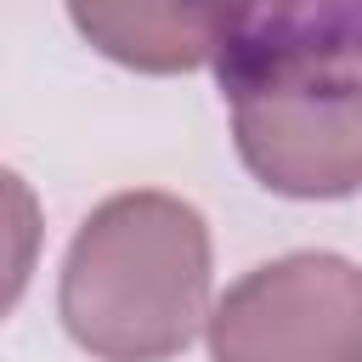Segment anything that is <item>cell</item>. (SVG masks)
<instances>
[{
  "label": "cell",
  "mask_w": 362,
  "mask_h": 362,
  "mask_svg": "<svg viewBox=\"0 0 362 362\" xmlns=\"http://www.w3.org/2000/svg\"><path fill=\"white\" fill-rule=\"evenodd\" d=\"M62 328L96 362H170L209 328V226L175 192H113L68 243Z\"/></svg>",
  "instance_id": "obj_1"
},
{
  "label": "cell",
  "mask_w": 362,
  "mask_h": 362,
  "mask_svg": "<svg viewBox=\"0 0 362 362\" xmlns=\"http://www.w3.org/2000/svg\"><path fill=\"white\" fill-rule=\"evenodd\" d=\"M243 170L283 198L362 192V40H272L221 62Z\"/></svg>",
  "instance_id": "obj_2"
},
{
  "label": "cell",
  "mask_w": 362,
  "mask_h": 362,
  "mask_svg": "<svg viewBox=\"0 0 362 362\" xmlns=\"http://www.w3.org/2000/svg\"><path fill=\"white\" fill-rule=\"evenodd\" d=\"M209 362H362V266L300 249L243 272L209 311Z\"/></svg>",
  "instance_id": "obj_3"
},
{
  "label": "cell",
  "mask_w": 362,
  "mask_h": 362,
  "mask_svg": "<svg viewBox=\"0 0 362 362\" xmlns=\"http://www.w3.org/2000/svg\"><path fill=\"white\" fill-rule=\"evenodd\" d=\"M74 28L136 74L221 68L243 28V0H68Z\"/></svg>",
  "instance_id": "obj_4"
},
{
  "label": "cell",
  "mask_w": 362,
  "mask_h": 362,
  "mask_svg": "<svg viewBox=\"0 0 362 362\" xmlns=\"http://www.w3.org/2000/svg\"><path fill=\"white\" fill-rule=\"evenodd\" d=\"M272 40H362V0H243V28L232 51Z\"/></svg>",
  "instance_id": "obj_5"
}]
</instances>
